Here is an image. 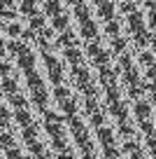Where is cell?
Listing matches in <instances>:
<instances>
[{
  "instance_id": "obj_1",
  "label": "cell",
  "mask_w": 156,
  "mask_h": 159,
  "mask_svg": "<svg viewBox=\"0 0 156 159\" xmlns=\"http://www.w3.org/2000/svg\"><path fill=\"white\" fill-rule=\"evenodd\" d=\"M70 129H72V136L77 140V145L82 148V157H93V145H91V138H89V131L84 126V122L75 115H70Z\"/></svg>"
},
{
  "instance_id": "obj_2",
  "label": "cell",
  "mask_w": 156,
  "mask_h": 159,
  "mask_svg": "<svg viewBox=\"0 0 156 159\" xmlns=\"http://www.w3.org/2000/svg\"><path fill=\"white\" fill-rule=\"evenodd\" d=\"M89 49V56L93 59V63L96 66H102V63H110V59H112V52L105 49V47H100L98 42H93V45L86 47Z\"/></svg>"
},
{
  "instance_id": "obj_3",
  "label": "cell",
  "mask_w": 156,
  "mask_h": 159,
  "mask_svg": "<svg viewBox=\"0 0 156 159\" xmlns=\"http://www.w3.org/2000/svg\"><path fill=\"white\" fill-rule=\"evenodd\" d=\"M126 19H128V30H131L133 35H137V33H142V30H147V26H145V16H142V12H137V10H131L126 14Z\"/></svg>"
},
{
  "instance_id": "obj_4",
  "label": "cell",
  "mask_w": 156,
  "mask_h": 159,
  "mask_svg": "<svg viewBox=\"0 0 156 159\" xmlns=\"http://www.w3.org/2000/svg\"><path fill=\"white\" fill-rule=\"evenodd\" d=\"M98 68H100V82H102V87H112V84H117L119 68H110V63H102V66H98Z\"/></svg>"
},
{
  "instance_id": "obj_5",
  "label": "cell",
  "mask_w": 156,
  "mask_h": 159,
  "mask_svg": "<svg viewBox=\"0 0 156 159\" xmlns=\"http://www.w3.org/2000/svg\"><path fill=\"white\" fill-rule=\"evenodd\" d=\"M72 80H75L77 87H82V84H86L89 80H91V73H89V68H84L82 63H75L72 66Z\"/></svg>"
},
{
  "instance_id": "obj_6",
  "label": "cell",
  "mask_w": 156,
  "mask_h": 159,
  "mask_svg": "<svg viewBox=\"0 0 156 159\" xmlns=\"http://www.w3.org/2000/svg\"><path fill=\"white\" fill-rule=\"evenodd\" d=\"M16 68H21L26 73V70H30V68H35V54L33 52H24V54H19L16 56Z\"/></svg>"
},
{
  "instance_id": "obj_7",
  "label": "cell",
  "mask_w": 156,
  "mask_h": 159,
  "mask_svg": "<svg viewBox=\"0 0 156 159\" xmlns=\"http://www.w3.org/2000/svg\"><path fill=\"white\" fill-rule=\"evenodd\" d=\"M107 105H110V115H114L117 119H128V105L124 103L121 98L112 101V103H107Z\"/></svg>"
},
{
  "instance_id": "obj_8",
  "label": "cell",
  "mask_w": 156,
  "mask_h": 159,
  "mask_svg": "<svg viewBox=\"0 0 156 159\" xmlns=\"http://www.w3.org/2000/svg\"><path fill=\"white\" fill-rule=\"evenodd\" d=\"M33 91V103L37 105L40 110H47V101H49V94L44 91V84L42 87H35V89H30Z\"/></svg>"
},
{
  "instance_id": "obj_9",
  "label": "cell",
  "mask_w": 156,
  "mask_h": 159,
  "mask_svg": "<svg viewBox=\"0 0 156 159\" xmlns=\"http://www.w3.org/2000/svg\"><path fill=\"white\" fill-rule=\"evenodd\" d=\"M135 115H137L140 122L151 119V98L149 101H137V103H135Z\"/></svg>"
},
{
  "instance_id": "obj_10",
  "label": "cell",
  "mask_w": 156,
  "mask_h": 159,
  "mask_svg": "<svg viewBox=\"0 0 156 159\" xmlns=\"http://www.w3.org/2000/svg\"><path fill=\"white\" fill-rule=\"evenodd\" d=\"M58 47H70V45H77V35L72 33V30L65 26L63 30H61V35H58V42H56Z\"/></svg>"
},
{
  "instance_id": "obj_11",
  "label": "cell",
  "mask_w": 156,
  "mask_h": 159,
  "mask_svg": "<svg viewBox=\"0 0 156 159\" xmlns=\"http://www.w3.org/2000/svg\"><path fill=\"white\" fill-rule=\"evenodd\" d=\"M121 154H128L131 159H142V157H147V152H142V150H140V145H137L133 138H131V143H126V145H124V152H121Z\"/></svg>"
},
{
  "instance_id": "obj_12",
  "label": "cell",
  "mask_w": 156,
  "mask_h": 159,
  "mask_svg": "<svg viewBox=\"0 0 156 159\" xmlns=\"http://www.w3.org/2000/svg\"><path fill=\"white\" fill-rule=\"evenodd\" d=\"M82 38H86V40H96L98 38V24L93 19H89V21L82 24Z\"/></svg>"
},
{
  "instance_id": "obj_13",
  "label": "cell",
  "mask_w": 156,
  "mask_h": 159,
  "mask_svg": "<svg viewBox=\"0 0 156 159\" xmlns=\"http://www.w3.org/2000/svg\"><path fill=\"white\" fill-rule=\"evenodd\" d=\"M98 14H100V19H105V21H110V19H114V5L112 2H107V0H102L100 5H98Z\"/></svg>"
},
{
  "instance_id": "obj_14",
  "label": "cell",
  "mask_w": 156,
  "mask_h": 159,
  "mask_svg": "<svg viewBox=\"0 0 156 159\" xmlns=\"http://www.w3.org/2000/svg\"><path fill=\"white\" fill-rule=\"evenodd\" d=\"M98 140L102 143V148H107V145H114V134L107 129V126H98Z\"/></svg>"
},
{
  "instance_id": "obj_15",
  "label": "cell",
  "mask_w": 156,
  "mask_h": 159,
  "mask_svg": "<svg viewBox=\"0 0 156 159\" xmlns=\"http://www.w3.org/2000/svg\"><path fill=\"white\" fill-rule=\"evenodd\" d=\"M58 103H61V108H63V112L68 115V117H70V115H75V112H77V108H79V105H77V98H75V96H68V98L58 101Z\"/></svg>"
},
{
  "instance_id": "obj_16",
  "label": "cell",
  "mask_w": 156,
  "mask_h": 159,
  "mask_svg": "<svg viewBox=\"0 0 156 159\" xmlns=\"http://www.w3.org/2000/svg\"><path fill=\"white\" fill-rule=\"evenodd\" d=\"M5 49L7 52H12V54L14 56H19V54H24V52H28V45H26V42H21V40H12L10 45H5Z\"/></svg>"
},
{
  "instance_id": "obj_17",
  "label": "cell",
  "mask_w": 156,
  "mask_h": 159,
  "mask_svg": "<svg viewBox=\"0 0 156 159\" xmlns=\"http://www.w3.org/2000/svg\"><path fill=\"white\" fill-rule=\"evenodd\" d=\"M44 129L51 138H61L63 136V124L61 122H44Z\"/></svg>"
},
{
  "instance_id": "obj_18",
  "label": "cell",
  "mask_w": 156,
  "mask_h": 159,
  "mask_svg": "<svg viewBox=\"0 0 156 159\" xmlns=\"http://www.w3.org/2000/svg\"><path fill=\"white\" fill-rule=\"evenodd\" d=\"M65 59L70 61V63H82V52L77 49V45H70V47H65Z\"/></svg>"
},
{
  "instance_id": "obj_19",
  "label": "cell",
  "mask_w": 156,
  "mask_h": 159,
  "mask_svg": "<svg viewBox=\"0 0 156 159\" xmlns=\"http://www.w3.org/2000/svg\"><path fill=\"white\" fill-rule=\"evenodd\" d=\"M16 124L19 126H26V124H30V122H33V117H30V112L28 110L24 108V105H21V108H16Z\"/></svg>"
},
{
  "instance_id": "obj_20",
  "label": "cell",
  "mask_w": 156,
  "mask_h": 159,
  "mask_svg": "<svg viewBox=\"0 0 156 159\" xmlns=\"http://www.w3.org/2000/svg\"><path fill=\"white\" fill-rule=\"evenodd\" d=\"M75 14H77L79 24H84V21H89V19H91V10H89V5H84V2L75 5Z\"/></svg>"
},
{
  "instance_id": "obj_21",
  "label": "cell",
  "mask_w": 156,
  "mask_h": 159,
  "mask_svg": "<svg viewBox=\"0 0 156 159\" xmlns=\"http://www.w3.org/2000/svg\"><path fill=\"white\" fill-rule=\"evenodd\" d=\"M2 91L5 94H14V91H19V82H16L14 77H10V75H5V80H2Z\"/></svg>"
},
{
  "instance_id": "obj_22",
  "label": "cell",
  "mask_w": 156,
  "mask_h": 159,
  "mask_svg": "<svg viewBox=\"0 0 156 159\" xmlns=\"http://www.w3.org/2000/svg\"><path fill=\"white\" fill-rule=\"evenodd\" d=\"M19 12H21V14H26V16H33L35 12H37V2H35V0H21Z\"/></svg>"
},
{
  "instance_id": "obj_23",
  "label": "cell",
  "mask_w": 156,
  "mask_h": 159,
  "mask_svg": "<svg viewBox=\"0 0 156 159\" xmlns=\"http://www.w3.org/2000/svg\"><path fill=\"white\" fill-rule=\"evenodd\" d=\"M24 140H26V143H28V145L33 143V140H37V126H35L33 122L24 126Z\"/></svg>"
},
{
  "instance_id": "obj_24",
  "label": "cell",
  "mask_w": 156,
  "mask_h": 159,
  "mask_svg": "<svg viewBox=\"0 0 156 159\" xmlns=\"http://www.w3.org/2000/svg\"><path fill=\"white\" fill-rule=\"evenodd\" d=\"M119 134H121L126 140L135 136V131H133V126H131V122H128V119H119Z\"/></svg>"
},
{
  "instance_id": "obj_25",
  "label": "cell",
  "mask_w": 156,
  "mask_h": 159,
  "mask_svg": "<svg viewBox=\"0 0 156 159\" xmlns=\"http://www.w3.org/2000/svg\"><path fill=\"white\" fill-rule=\"evenodd\" d=\"M28 150H30V154H35V157H49V154H51V152L44 150V145L40 143V140H33V143L28 145Z\"/></svg>"
},
{
  "instance_id": "obj_26",
  "label": "cell",
  "mask_w": 156,
  "mask_h": 159,
  "mask_svg": "<svg viewBox=\"0 0 156 159\" xmlns=\"http://www.w3.org/2000/svg\"><path fill=\"white\" fill-rule=\"evenodd\" d=\"M26 80H28V87H30V89H35V87H42V77H40V75L35 73L33 68L26 70Z\"/></svg>"
},
{
  "instance_id": "obj_27",
  "label": "cell",
  "mask_w": 156,
  "mask_h": 159,
  "mask_svg": "<svg viewBox=\"0 0 156 159\" xmlns=\"http://www.w3.org/2000/svg\"><path fill=\"white\" fill-rule=\"evenodd\" d=\"M51 19H54V21H51V28H54V30H63L65 26H68V16L61 14V12H58V14H54Z\"/></svg>"
},
{
  "instance_id": "obj_28",
  "label": "cell",
  "mask_w": 156,
  "mask_h": 159,
  "mask_svg": "<svg viewBox=\"0 0 156 159\" xmlns=\"http://www.w3.org/2000/svg\"><path fill=\"white\" fill-rule=\"evenodd\" d=\"M49 77H51V82L54 84H61L63 82V66H54V68H49Z\"/></svg>"
},
{
  "instance_id": "obj_29",
  "label": "cell",
  "mask_w": 156,
  "mask_h": 159,
  "mask_svg": "<svg viewBox=\"0 0 156 159\" xmlns=\"http://www.w3.org/2000/svg\"><path fill=\"white\" fill-rule=\"evenodd\" d=\"M140 63H142V68H147V70L154 68V54H151V49H147V52L140 54Z\"/></svg>"
},
{
  "instance_id": "obj_30",
  "label": "cell",
  "mask_w": 156,
  "mask_h": 159,
  "mask_svg": "<svg viewBox=\"0 0 156 159\" xmlns=\"http://www.w3.org/2000/svg\"><path fill=\"white\" fill-rule=\"evenodd\" d=\"M44 12H47L49 16L58 14L61 12V0H47V2H44Z\"/></svg>"
},
{
  "instance_id": "obj_31",
  "label": "cell",
  "mask_w": 156,
  "mask_h": 159,
  "mask_svg": "<svg viewBox=\"0 0 156 159\" xmlns=\"http://www.w3.org/2000/svg\"><path fill=\"white\" fill-rule=\"evenodd\" d=\"M112 52H114V54H121V52H126V40L119 38V35H112Z\"/></svg>"
},
{
  "instance_id": "obj_32",
  "label": "cell",
  "mask_w": 156,
  "mask_h": 159,
  "mask_svg": "<svg viewBox=\"0 0 156 159\" xmlns=\"http://www.w3.org/2000/svg\"><path fill=\"white\" fill-rule=\"evenodd\" d=\"M10 122H12L10 110H7L5 105H0V129H7V126H10Z\"/></svg>"
},
{
  "instance_id": "obj_33",
  "label": "cell",
  "mask_w": 156,
  "mask_h": 159,
  "mask_svg": "<svg viewBox=\"0 0 156 159\" xmlns=\"http://www.w3.org/2000/svg\"><path fill=\"white\" fill-rule=\"evenodd\" d=\"M89 117H91V124H93V126L105 124V112H100V110H93V112H89Z\"/></svg>"
},
{
  "instance_id": "obj_34",
  "label": "cell",
  "mask_w": 156,
  "mask_h": 159,
  "mask_svg": "<svg viewBox=\"0 0 156 159\" xmlns=\"http://www.w3.org/2000/svg\"><path fill=\"white\" fill-rule=\"evenodd\" d=\"M10 96V105H14V108H21V105H26V98L19 94V91H14V94H7Z\"/></svg>"
},
{
  "instance_id": "obj_35",
  "label": "cell",
  "mask_w": 156,
  "mask_h": 159,
  "mask_svg": "<svg viewBox=\"0 0 156 159\" xmlns=\"http://www.w3.org/2000/svg\"><path fill=\"white\" fill-rule=\"evenodd\" d=\"M68 96H70V89H68V87L56 84V89H54V98H56V101H63V98H68Z\"/></svg>"
},
{
  "instance_id": "obj_36",
  "label": "cell",
  "mask_w": 156,
  "mask_h": 159,
  "mask_svg": "<svg viewBox=\"0 0 156 159\" xmlns=\"http://www.w3.org/2000/svg\"><path fill=\"white\" fill-rule=\"evenodd\" d=\"M21 38H24V42H30V40H35V38H37V30H33V28H30V26H28V28H21Z\"/></svg>"
},
{
  "instance_id": "obj_37",
  "label": "cell",
  "mask_w": 156,
  "mask_h": 159,
  "mask_svg": "<svg viewBox=\"0 0 156 159\" xmlns=\"http://www.w3.org/2000/svg\"><path fill=\"white\" fill-rule=\"evenodd\" d=\"M12 145H14V136L12 134H0V148H12Z\"/></svg>"
},
{
  "instance_id": "obj_38",
  "label": "cell",
  "mask_w": 156,
  "mask_h": 159,
  "mask_svg": "<svg viewBox=\"0 0 156 159\" xmlns=\"http://www.w3.org/2000/svg\"><path fill=\"white\" fill-rule=\"evenodd\" d=\"M42 26H44V19L37 14V12H35V14L30 16V28H33V30H40Z\"/></svg>"
},
{
  "instance_id": "obj_39",
  "label": "cell",
  "mask_w": 156,
  "mask_h": 159,
  "mask_svg": "<svg viewBox=\"0 0 156 159\" xmlns=\"http://www.w3.org/2000/svg\"><path fill=\"white\" fill-rule=\"evenodd\" d=\"M121 96H119V87L117 84H112V87H107V103H112V101H119Z\"/></svg>"
},
{
  "instance_id": "obj_40",
  "label": "cell",
  "mask_w": 156,
  "mask_h": 159,
  "mask_svg": "<svg viewBox=\"0 0 156 159\" xmlns=\"http://www.w3.org/2000/svg\"><path fill=\"white\" fill-rule=\"evenodd\" d=\"M105 30H107L110 38H112V35H119V24H117L114 19H110V21H107V28H105Z\"/></svg>"
},
{
  "instance_id": "obj_41",
  "label": "cell",
  "mask_w": 156,
  "mask_h": 159,
  "mask_svg": "<svg viewBox=\"0 0 156 159\" xmlns=\"http://www.w3.org/2000/svg\"><path fill=\"white\" fill-rule=\"evenodd\" d=\"M0 16H5L7 21H12V19H16V12L12 7H0Z\"/></svg>"
},
{
  "instance_id": "obj_42",
  "label": "cell",
  "mask_w": 156,
  "mask_h": 159,
  "mask_svg": "<svg viewBox=\"0 0 156 159\" xmlns=\"http://www.w3.org/2000/svg\"><path fill=\"white\" fill-rule=\"evenodd\" d=\"M5 28H7V33H10L12 38H19V33H21V26H19V24H14V21H12V24H7Z\"/></svg>"
},
{
  "instance_id": "obj_43",
  "label": "cell",
  "mask_w": 156,
  "mask_h": 159,
  "mask_svg": "<svg viewBox=\"0 0 156 159\" xmlns=\"http://www.w3.org/2000/svg\"><path fill=\"white\" fill-rule=\"evenodd\" d=\"M93 110H98L96 96H86V112H93Z\"/></svg>"
},
{
  "instance_id": "obj_44",
  "label": "cell",
  "mask_w": 156,
  "mask_h": 159,
  "mask_svg": "<svg viewBox=\"0 0 156 159\" xmlns=\"http://www.w3.org/2000/svg\"><path fill=\"white\" fill-rule=\"evenodd\" d=\"M102 154H105V157H121V152H119L114 145H107V148L102 150Z\"/></svg>"
},
{
  "instance_id": "obj_45",
  "label": "cell",
  "mask_w": 156,
  "mask_h": 159,
  "mask_svg": "<svg viewBox=\"0 0 156 159\" xmlns=\"http://www.w3.org/2000/svg\"><path fill=\"white\" fill-rule=\"evenodd\" d=\"M131 10H135V2H133V0H121V12L124 14H128Z\"/></svg>"
},
{
  "instance_id": "obj_46",
  "label": "cell",
  "mask_w": 156,
  "mask_h": 159,
  "mask_svg": "<svg viewBox=\"0 0 156 159\" xmlns=\"http://www.w3.org/2000/svg\"><path fill=\"white\" fill-rule=\"evenodd\" d=\"M7 157H10V159H14V157H21V154H24V152H21V150L19 148H14V145H12V148H7Z\"/></svg>"
},
{
  "instance_id": "obj_47",
  "label": "cell",
  "mask_w": 156,
  "mask_h": 159,
  "mask_svg": "<svg viewBox=\"0 0 156 159\" xmlns=\"http://www.w3.org/2000/svg\"><path fill=\"white\" fill-rule=\"evenodd\" d=\"M10 73H12V66L5 63V61H0V75L5 77V75H10Z\"/></svg>"
},
{
  "instance_id": "obj_48",
  "label": "cell",
  "mask_w": 156,
  "mask_h": 159,
  "mask_svg": "<svg viewBox=\"0 0 156 159\" xmlns=\"http://www.w3.org/2000/svg\"><path fill=\"white\" fill-rule=\"evenodd\" d=\"M0 7H12V0H0Z\"/></svg>"
},
{
  "instance_id": "obj_49",
  "label": "cell",
  "mask_w": 156,
  "mask_h": 159,
  "mask_svg": "<svg viewBox=\"0 0 156 159\" xmlns=\"http://www.w3.org/2000/svg\"><path fill=\"white\" fill-rule=\"evenodd\" d=\"M5 52H7L5 49V42H0V56H5Z\"/></svg>"
},
{
  "instance_id": "obj_50",
  "label": "cell",
  "mask_w": 156,
  "mask_h": 159,
  "mask_svg": "<svg viewBox=\"0 0 156 159\" xmlns=\"http://www.w3.org/2000/svg\"><path fill=\"white\" fill-rule=\"evenodd\" d=\"M68 2H70L72 7H75V5H79V2H84V0H68Z\"/></svg>"
},
{
  "instance_id": "obj_51",
  "label": "cell",
  "mask_w": 156,
  "mask_h": 159,
  "mask_svg": "<svg viewBox=\"0 0 156 159\" xmlns=\"http://www.w3.org/2000/svg\"><path fill=\"white\" fill-rule=\"evenodd\" d=\"M93 2H96V5H100V2H102V0H93Z\"/></svg>"
},
{
  "instance_id": "obj_52",
  "label": "cell",
  "mask_w": 156,
  "mask_h": 159,
  "mask_svg": "<svg viewBox=\"0 0 156 159\" xmlns=\"http://www.w3.org/2000/svg\"><path fill=\"white\" fill-rule=\"evenodd\" d=\"M0 42H2V40H0Z\"/></svg>"
}]
</instances>
